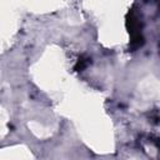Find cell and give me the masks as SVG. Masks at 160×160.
<instances>
[{"label": "cell", "instance_id": "1", "mask_svg": "<svg viewBox=\"0 0 160 160\" xmlns=\"http://www.w3.org/2000/svg\"><path fill=\"white\" fill-rule=\"evenodd\" d=\"M126 29L130 35V45L129 49L131 51H135L136 49L141 48L144 45V36H142V24L141 19L138 15L135 9H131L126 15Z\"/></svg>", "mask_w": 160, "mask_h": 160}, {"label": "cell", "instance_id": "2", "mask_svg": "<svg viewBox=\"0 0 160 160\" xmlns=\"http://www.w3.org/2000/svg\"><path fill=\"white\" fill-rule=\"evenodd\" d=\"M89 64H91V58H89L88 55H81L79 59H78V61H76V64H75V66H74V70L75 71H82Z\"/></svg>", "mask_w": 160, "mask_h": 160}]
</instances>
